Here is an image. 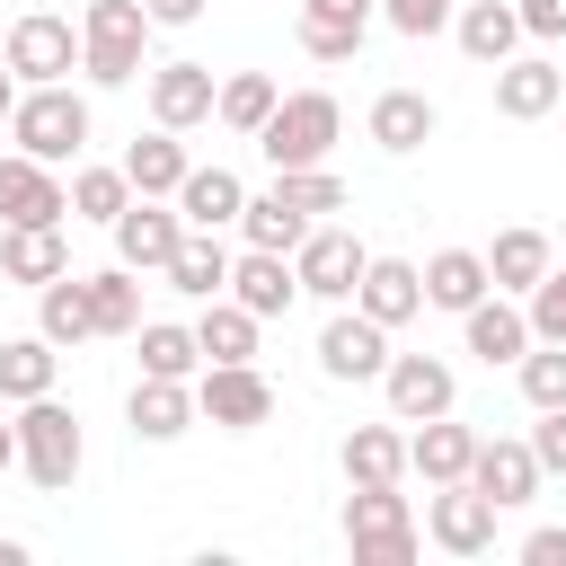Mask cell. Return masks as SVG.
Listing matches in <instances>:
<instances>
[{
    "label": "cell",
    "mask_w": 566,
    "mask_h": 566,
    "mask_svg": "<svg viewBox=\"0 0 566 566\" xmlns=\"http://www.w3.org/2000/svg\"><path fill=\"white\" fill-rule=\"evenodd\" d=\"M478 256H486V283H495V292H513V301L557 265L548 230H531V221H522V230H495V248H478Z\"/></svg>",
    "instance_id": "obj_26"
},
{
    "label": "cell",
    "mask_w": 566,
    "mask_h": 566,
    "mask_svg": "<svg viewBox=\"0 0 566 566\" xmlns=\"http://www.w3.org/2000/svg\"><path fill=\"white\" fill-rule=\"evenodd\" d=\"M9 106H18V71L0 62V124H9Z\"/></svg>",
    "instance_id": "obj_50"
},
{
    "label": "cell",
    "mask_w": 566,
    "mask_h": 566,
    "mask_svg": "<svg viewBox=\"0 0 566 566\" xmlns=\"http://www.w3.org/2000/svg\"><path fill=\"white\" fill-rule=\"evenodd\" d=\"M115 265H133V274H159L168 256H177V239H186V212L168 203V195H133L115 221Z\"/></svg>",
    "instance_id": "obj_9"
},
{
    "label": "cell",
    "mask_w": 566,
    "mask_h": 566,
    "mask_svg": "<svg viewBox=\"0 0 566 566\" xmlns=\"http://www.w3.org/2000/svg\"><path fill=\"white\" fill-rule=\"evenodd\" d=\"M318 371H327V380H380V371H389V327L363 318L354 301H336L327 327H318Z\"/></svg>",
    "instance_id": "obj_10"
},
{
    "label": "cell",
    "mask_w": 566,
    "mask_h": 566,
    "mask_svg": "<svg viewBox=\"0 0 566 566\" xmlns=\"http://www.w3.org/2000/svg\"><path fill=\"white\" fill-rule=\"evenodd\" d=\"M53 380H62V345H44V336H9V345H0V407L44 398Z\"/></svg>",
    "instance_id": "obj_32"
},
{
    "label": "cell",
    "mask_w": 566,
    "mask_h": 566,
    "mask_svg": "<svg viewBox=\"0 0 566 566\" xmlns=\"http://www.w3.org/2000/svg\"><path fill=\"white\" fill-rule=\"evenodd\" d=\"M124 424H133V442H177V433L195 424V380H159V371H142L133 398H124Z\"/></svg>",
    "instance_id": "obj_22"
},
{
    "label": "cell",
    "mask_w": 566,
    "mask_h": 566,
    "mask_svg": "<svg viewBox=\"0 0 566 566\" xmlns=\"http://www.w3.org/2000/svg\"><path fill=\"white\" fill-rule=\"evenodd\" d=\"M0 62L18 71V88L71 80V71H80V27H71V18H53V9H27V18L9 27V53H0Z\"/></svg>",
    "instance_id": "obj_8"
},
{
    "label": "cell",
    "mask_w": 566,
    "mask_h": 566,
    "mask_svg": "<svg viewBox=\"0 0 566 566\" xmlns=\"http://www.w3.org/2000/svg\"><path fill=\"white\" fill-rule=\"evenodd\" d=\"M345 548L354 566H416V513L398 486H354L345 495Z\"/></svg>",
    "instance_id": "obj_5"
},
{
    "label": "cell",
    "mask_w": 566,
    "mask_h": 566,
    "mask_svg": "<svg viewBox=\"0 0 566 566\" xmlns=\"http://www.w3.org/2000/svg\"><path fill=\"white\" fill-rule=\"evenodd\" d=\"M336 133H345V106H336L327 88H292V97H274V115L256 124V150H265V168H327Z\"/></svg>",
    "instance_id": "obj_4"
},
{
    "label": "cell",
    "mask_w": 566,
    "mask_h": 566,
    "mask_svg": "<svg viewBox=\"0 0 566 566\" xmlns=\"http://www.w3.org/2000/svg\"><path fill=\"white\" fill-rule=\"evenodd\" d=\"M513 380H522L531 407H566V345H531V354L513 363Z\"/></svg>",
    "instance_id": "obj_40"
},
{
    "label": "cell",
    "mask_w": 566,
    "mask_h": 566,
    "mask_svg": "<svg viewBox=\"0 0 566 566\" xmlns=\"http://www.w3.org/2000/svg\"><path fill=\"white\" fill-rule=\"evenodd\" d=\"M336 460H345V486H398V478H407V433H398V416H389V424H354Z\"/></svg>",
    "instance_id": "obj_28"
},
{
    "label": "cell",
    "mask_w": 566,
    "mask_h": 566,
    "mask_svg": "<svg viewBox=\"0 0 566 566\" xmlns=\"http://www.w3.org/2000/svg\"><path fill=\"white\" fill-rule=\"evenodd\" d=\"M522 318H531L539 345H566V265H548V274L522 292Z\"/></svg>",
    "instance_id": "obj_41"
},
{
    "label": "cell",
    "mask_w": 566,
    "mask_h": 566,
    "mask_svg": "<svg viewBox=\"0 0 566 566\" xmlns=\"http://www.w3.org/2000/svg\"><path fill=\"white\" fill-rule=\"evenodd\" d=\"M133 345H142V371H159V380H195V371H203V345H195V327H177V318H142Z\"/></svg>",
    "instance_id": "obj_37"
},
{
    "label": "cell",
    "mask_w": 566,
    "mask_h": 566,
    "mask_svg": "<svg viewBox=\"0 0 566 566\" xmlns=\"http://www.w3.org/2000/svg\"><path fill=\"white\" fill-rule=\"evenodd\" d=\"M451 9H460V0H380V27H398L407 44H424V35L451 27Z\"/></svg>",
    "instance_id": "obj_42"
},
{
    "label": "cell",
    "mask_w": 566,
    "mask_h": 566,
    "mask_svg": "<svg viewBox=\"0 0 566 566\" xmlns=\"http://www.w3.org/2000/svg\"><path fill=\"white\" fill-rule=\"evenodd\" d=\"M18 469L44 486V495H62V486H80V469H88V433H80V416L44 389V398H27L18 416Z\"/></svg>",
    "instance_id": "obj_1"
},
{
    "label": "cell",
    "mask_w": 566,
    "mask_h": 566,
    "mask_svg": "<svg viewBox=\"0 0 566 566\" xmlns=\"http://www.w3.org/2000/svg\"><path fill=\"white\" fill-rule=\"evenodd\" d=\"M18 221H71L62 168H44V159H27V150L0 159V230H18Z\"/></svg>",
    "instance_id": "obj_13"
},
{
    "label": "cell",
    "mask_w": 566,
    "mask_h": 566,
    "mask_svg": "<svg viewBox=\"0 0 566 566\" xmlns=\"http://www.w3.org/2000/svg\"><path fill=\"white\" fill-rule=\"evenodd\" d=\"M9 142H18L27 159H44V168L80 159V150H88V97H80L71 80L18 88V106H9Z\"/></svg>",
    "instance_id": "obj_3"
},
{
    "label": "cell",
    "mask_w": 566,
    "mask_h": 566,
    "mask_svg": "<svg viewBox=\"0 0 566 566\" xmlns=\"http://www.w3.org/2000/svg\"><path fill=\"white\" fill-rule=\"evenodd\" d=\"M203 9H212V0H142V18H150V27H195Z\"/></svg>",
    "instance_id": "obj_48"
},
{
    "label": "cell",
    "mask_w": 566,
    "mask_h": 566,
    "mask_svg": "<svg viewBox=\"0 0 566 566\" xmlns=\"http://www.w3.org/2000/svg\"><path fill=\"white\" fill-rule=\"evenodd\" d=\"M274 97H283V88H274L265 71H230V80L212 88V124H230V133H248V142H256V124L274 115Z\"/></svg>",
    "instance_id": "obj_38"
},
{
    "label": "cell",
    "mask_w": 566,
    "mask_h": 566,
    "mask_svg": "<svg viewBox=\"0 0 566 566\" xmlns=\"http://www.w3.org/2000/svg\"><path fill=\"white\" fill-rule=\"evenodd\" d=\"M124 203H133L124 159H115V168H106V159H71V221H97V230H106Z\"/></svg>",
    "instance_id": "obj_34"
},
{
    "label": "cell",
    "mask_w": 566,
    "mask_h": 566,
    "mask_svg": "<svg viewBox=\"0 0 566 566\" xmlns=\"http://www.w3.org/2000/svg\"><path fill=\"white\" fill-rule=\"evenodd\" d=\"M522 566H566V522H539V531H522Z\"/></svg>",
    "instance_id": "obj_47"
},
{
    "label": "cell",
    "mask_w": 566,
    "mask_h": 566,
    "mask_svg": "<svg viewBox=\"0 0 566 566\" xmlns=\"http://www.w3.org/2000/svg\"><path fill=\"white\" fill-rule=\"evenodd\" d=\"M513 18L531 44H566V0H513Z\"/></svg>",
    "instance_id": "obj_46"
},
{
    "label": "cell",
    "mask_w": 566,
    "mask_h": 566,
    "mask_svg": "<svg viewBox=\"0 0 566 566\" xmlns=\"http://www.w3.org/2000/svg\"><path fill=\"white\" fill-rule=\"evenodd\" d=\"M256 310H239L230 292L221 301H203V318H195V345H203V363H256Z\"/></svg>",
    "instance_id": "obj_33"
},
{
    "label": "cell",
    "mask_w": 566,
    "mask_h": 566,
    "mask_svg": "<svg viewBox=\"0 0 566 566\" xmlns=\"http://www.w3.org/2000/svg\"><path fill=\"white\" fill-rule=\"evenodd\" d=\"M212 62H150V124H168V133H195V124H212Z\"/></svg>",
    "instance_id": "obj_14"
},
{
    "label": "cell",
    "mask_w": 566,
    "mask_h": 566,
    "mask_svg": "<svg viewBox=\"0 0 566 566\" xmlns=\"http://www.w3.org/2000/svg\"><path fill=\"white\" fill-rule=\"evenodd\" d=\"M301 53H310V62H354L363 35H354V27H318V18H301Z\"/></svg>",
    "instance_id": "obj_44"
},
{
    "label": "cell",
    "mask_w": 566,
    "mask_h": 566,
    "mask_svg": "<svg viewBox=\"0 0 566 566\" xmlns=\"http://www.w3.org/2000/svg\"><path fill=\"white\" fill-rule=\"evenodd\" d=\"M469 460H478V433H469L460 416H424V424L407 433V478H424V486L469 478Z\"/></svg>",
    "instance_id": "obj_23"
},
{
    "label": "cell",
    "mask_w": 566,
    "mask_h": 566,
    "mask_svg": "<svg viewBox=\"0 0 566 566\" xmlns=\"http://www.w3.org/2000/svg\"><path fill=\"white\" fill-rule=\"evenodd\" d=\"M195 416L221 424V433H256V424H274V380L256 363H203L195 371Z\"/></svg>",
    "instance_id": "obj_6"
},
{
    "label": "cell",
    "mask_w": 566,
    "mask_h": 566,
    "mask_svg": "<svg viewBox=\"0 0 566 566\" xmlns=\"http://www.w3.org/2000/svg\"><path fill=\"white\" fill-rule=\"evenodd\" d=\"M186 168H195V159H186V133H168V124L133 133V150H124L133 195H177V177H186Z\"/></svg>",
    "instance_id": "obj_31"
},
{
    "label": "cell",
    "mask_w": 566,
    "mask_h": 566,
    "mask_svg": "<svg viewBox=\"0 0 566 566\" xmlns=\"http://www.w3.org/2000/svg\"><path fill=\"white\" fill-rule=\"evenodd\" d=\"M424 539H433L442 557H486V548H495V504H486L469 478H451V486H433V504H424Z\"/></svg>",
    "instance_id": "obj_12"
},
{
    "label": "cell",
    "mask_w": 566,
    "mask_h": 566,
    "mask_svg": "<svg viewBox=\"0 0 566 566\" xmlns=\"http://www.w3.org/2000/svg\"><path fill=\"white\" fill-rule=\"evenodd\" d=\"M557 97H566V71H557L548 53L495 62V115H504V124H539V115H557Z\"/></svg>",
    "instance_id": "obj_17"
},
{
    "label": "cell",
    "mask_w": 566,
    "mask_h": 566,
    "mask_svg": "<svg viewBox=\"0 0 566 566\" xmlns=\"http://www.w3.org/2000/svg\"><path fill=\"white\" fill-rule=\"evenodd\" d=\"M522 442H531V460H539V478H566V407H539V424H531Z\"/></svg>",
    "instance_id": "obj_43"
},
{
    "label": "cell",
    "mask_w": 566,
    "mask_h": 566,
    "mask_svg": "<svg viewBox=\"0 0 566 566\" xmlns=\"http://www.w3.org/2000/svg\"><path fill=\"white\" fill-rule=\"evenodd\" d=\"M274 195H283L292 212H310V221L345 212V177H327V168H274Z\"/></svg>",
    "instance_id": "obj_39"
},
{
    "label": "cell",
    "mask_w": 566,
    "mask_h": 566,
    "mask_svg": "<svg viewBox=\"0 0 566 566\" xmlns=\"http://www.w3.org/2000/svg\"><path fill=\"white\" fill-rule=\"evenodd\" d=\"M142 71H150V18H142V0H88L80 9V80L124 88Z\"/></svg>",
    "instance_id": "obj_2"
},
{
    "label": "cell",
    "mask_w": 566,
    "mask_h": 566,
    "mask_svg": "<svg viewBox=\"0 0 566 566\" xmlns=\"http://www.w3.org/2000/svg\"><path fill=\"white\" fill-rule=\"evenodd\" d=\"M460 345L495 371V363H522L539 336H531V318H522V301H513V292H486V301H469V310H460Z\"/></svg>",
    "instance_id": "obj_15"
},
{
    "label": "cell",
    "mask_w": 566,
    "mask_h": 566,
    "mask_svg": "<svg viewBox=\"0 0 566 566\" xmlns=\"http://www.w3.org/2000/svg\"><path fill=\"white\" fill-rule=\"evenodd\" d=\"M416 274H424V310H451V318H460L469 301H486V292H495V283H486V256H478V248H433V256H424Z\"/></svg>",
    "instance_id": "obj_27"
},
{
    "label": "cell",
    "mask_w": 566,
    "mask_h": 566,
    "mask_svg": "<svg viewBox=\"0 0 566 566\" xmlns=\"http://www.w3.org/2000/svg\"><path fill=\"white\" fill-rule=\"evenodd\" d=\"M168 203L186 212V230H230V221H239V203H248V186H239L230 168H186Z\"/></svg>",
    "instance_id": "obj_29"
},
{
    "label": "cell",
    "mask_w": 566,
    "mask_h": 566,
    "mask_svg": "<svg viewBox=\"0 0 566 566\" xmlns=\"http://www.w3.org/2000/svg\"><path fill=\"white\" fill-rule=\"evenodd\" d=\"M230 301H239V310H256V318H283V310L301 301L292 256H274V248H239V256H230Z\"/></svg>",
    "instance_id": "obj_21"
},
{
    "label": "cell",
    "mask_w": 566,
    "mask_h": 566,
    "mask_svg": "<svg viewBox=\"0 0 566 566\" xmlns=\"http://www.w3.org/2000/svg\"><path fill=\"white\" fill-rule=\"evenodd\" d=\"M80 283H88L97 336H133V327H142V274H133V265H106V274H80Z\"/></svg>",
    "instance_id": "obj_36"
},
{
    "label": "cell",
    "mask_w": 566,
    "mask_h": 566,
    "mask_svg": "<svg viewBox=\"0 0 566 566\" xmlns=\"http://www.w3.org/2000/svg\"><path fill=\"white\" fill-rule=\"evenodd\" d=\"M230 230H239L248 248H274V256H292V248L310 239V212H292V203L265 186V195H248V203H239V221H230Z\"/></svg>",
    "instance_id": "obj_35"
},
{
    "label": "cell",
    "mask_w": 566,
    "mask_h": 566,
    "mask_svg": "<svg viewBox=\"0 0 566 566\" xmlns=\"http://www.w3.org/2000/svg\"><path fill=\"white\" fill-rule=\"evenodd\" d=\"M301 18H318V27H354V35H371V18H380V0H301Z\"/></svg>",
    "instance_id": "obj_45"
},
{
    "label": "cell",
    "mask_w": 566,
    "mask_h": 566,
    "mask_svg": "<svg viewBox=\"0 0 566 566\" xmlns=\"http://www.w3.org/2000/svg\"><path fill=\"white\" fill-rule=\"evenodd\" d=\"M363 256H371V248H363L345 221H310V239L292 248V274H301V292H310V301H327V310H336V301H354Z\"/></svg>",
    "instance_id": "obj_7"
},
{
    "label": "cell",
    "mask_w": 566,
    "mask_h": 566,
    "mask_svg": "<svg viewBox=\"0 0 566 566\" xmlns=\"http://www.w3.org/2000/svg\"><path fill=\"white\" fill-rule=\"evenodd\" d=\"M159 283L186 292V301H221V292H230V248H221V230H186L177 256L159 265Z\"/></svg>",
    "instance_id": "obj_25"
},
{
    "label": "cell",
    "mask_w": 566,
    "mask_h": 566,
    "mask_svg": "<svg viewBox=\"0 0 566 566\" xmlns=\"http://www.w3.org/2000/svg\"><path fill=\"white\" fill-rule=\"evenodd\" d=\"M35 336H44V345H62V354L97 336V318H88V283H80V274L35 283Z\"/></svg>",
    "instance_id": "obj_30"
},
{
    "label": "cell",
    "mask_w": 566,
    "mask_h": 566,
    "mask_svg": "<svg viewBox=\"0 0 566 566\" xmlns=\"http://www.w3.org/2000/svg\"><path fill=\"white\" fill-rule=\"evenodd\" d=\"M433 97L424 88H380L371 97V115H363V133H371V150H389V159H407V150H424L433 142Z\"/></svg>",
    "instance_id": "obj_19"
},
{
    "label": "cell",
    "mask_w": 566,
    "mask_h": 566,
    "mask_svg": "<svg viewBox=\"0 0 566 566\" xmlns=\"http://www.w3.org/2000/svg\"><path fill=\"white\" fill-rule=\"evenodd\" d=\"M469 486L495 504V513H513V504H531L539 495V460H531V442L522 433H478V460H469Z\"/></svg>",
    "instance_id": "obj_16"
},
{
    "label": "cell",
    "mask_w": 566,
    "mask_h": 566,
    "mask_svg": "<svg viewBox=\"0 0 566 566\" xmlns=\"http://www.w3.org/2000/svg\"><path fill=\"white\" fill-rule=\"evenodd\" d=\"M0 566H27V539H0Z\"/></svg>",
    "instance_id": "obj_51"
},
{
    "label": "cell",
    "mask_w": 566,
    "mask_h": 566,
    "mask_svg": "<svg viewBox=\"0 0 566 566\" xmlns=\"http://www.w3.org/2000/svg\"><path fill=\"white\" fill-rule=\"evenodd\" d=\"M451 35H460V53H469L478 71H495V62L522 53V18H513V0H460V9H451Z\"/></svg>",
    "instance_id": "obj_24"
},
{
    "label": "cell",
    "mask_w": 566,
    "mask_h": 566,
    "mask_svg": "<svg viewBox=\"0 0 566 566\" xmlns=\"http://www.w3.org/2000/svg\"><path fill=\"white\" fill-rule=\"evenodd\" d=\"M53 274H71V239H62V221H18V230H0V283H53Z\"/></svg>",
    "instance_id": "obj_20"
},
{
    "label": "cell",
    "mask_w": 566,
    "mask_h": 566,
    "mask_svg": "<svg viewBox=\"0 0 566 566\" xmlns=\"http://www.w3.org/2000/svg\"><path fill=\"white\" fill-rule=\"evenodd\" d=\"M380 398H389V416H398V424H424V416H451V407H460V380H451V363H442V354H389Z\"/></svg>",
    "instance_id": "obj_11"
},
{
    "label": "cell",
    "mask_w": 566,
    "mask_h": 566,
    "mask_svg": "<svg viewBox=\"0 0 566 566\" xmlns=\"http://www.w3.org/2000/svg\"><path fill=\"white\" fill-rule=\"evenodd\" d=\"M354 310H363V318H380V327L398 336V327H407V318L424 310V274H416L407 256H363V283H354Z\"/></svg>",
    "instance_id": "obj_18"
},
{
    "label": "cell",
    "mask_w": 566,
    "mask_h": 566,
    "mask_svg": "<svg viewBox=\"0 0 566 566\" xmlns=\"http://www.w3.org/2000/svg\"><path fill=\"white\" fill-rule=\"evenodd\" d=\"M9 469H18V424L0 416V478H9Z\"/></svg>",
    "instance_id": "obj_49"
}]
</instances>
